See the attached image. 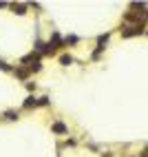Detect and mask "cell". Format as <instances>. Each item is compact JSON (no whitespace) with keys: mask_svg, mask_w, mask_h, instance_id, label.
I'll list each match as a JSON object with an SVG mask.
<instances>
[{"mask_svg":"<svg viewBox=\"0 0 148 157\" xmlns=\"http://www.w3.org/2000/svg\"><path fill=\"white\" fill-rule=\"evenodd\" d=\"M144 31V25L139 27V25H135V27H128V31H124V36L128 38V36H137V33H142Z\"/></svg>","mask_w":148,"mask_h":157,"instance_id":"6da1fadb","label":"cell"},{"mask_svg":"<svg viewBox=\"0 0 148 157\" xmlns=\"http://www.w3.org/2000/svg\"><path fill=\"white\" fill-rule=\"evenodd\" d=\"M31 106H38V100H36V98H27V102H25V109H31Z\"/></svg>","mask_w":148,"mask_h":157,"instance_id":"7a4b0ae2","label":"cell"},{"mask_svg":"<svg viewBox=\"0 0 148 157\" xmlns=\"http://www.w3.org/2000/svg\"><path fill=\"white\" fill-rule=\"evenodd\" d=\"M11 9H13V11H16V13H20V16H22L27 7H25V5H11Z\"/></svg>","mask_w":148,"mask_h":157,"instance_id":"3957f363","label":"cell"},{"mask_svg":"<svg viewBox=\"0 0 148 157\" xmlns=\"http://www.w3.org/2000/svg\"><path fill=\"white\" fill-rule=\"evenodd\" d=\"M60 62H62L64 67H69V64H73V58H71V56H62V58H60Z\"/></svg>","mask_w":148,"mask_h":157,"instance_id":"277c9868","label":"cell"},{"mask_svg":"<svg viewBox=\"0 0 148 157\" xmlns=\"http://www.w3.org/2000/svg\"><path fill=\"white\" fill-rule=\"evenodd\" d=\"M53 131H55V133H66V126L58 122V124H53Z\"/></svg>","mask_w":148,"mask_h":157,"instance_id":"5b68a950","label":"cell"},{"mask_svg":"<svg viewBox=\"0 0 148 157\" xmlns=\"http://www.w3.org/2000/svg\"><path fill=\"white\" fill-rule=\"evenodd\" d=\"M75 42H78V38H75V36H69V38L64 40V44H75Z\"/></svg>","mask_w":148,"mask_h":157,"instance_id":"8992f818","label":"cell"},{"mask_svg":"<svg viewBox=\"0 0 148 157\" xmlns=\"http://www.w3.org/2000/svg\"><path fill=\"white\" fill-rule=\"evenodd\" d=\"M7 120H18V113H13V111H7Z\"/></svg>","mask_w":148,"mask_h":157,"instance_id":"52a82bcc","label":"cell"},{"mask_svg":"<svg viewBox=\"0 0 148 157\" xmlns=\"http://www.w3.org/2000/svg\"><path fill=\"white\" fill-rule=\"evenodd\" d=\"M0 69H2V71H9V64H7V62H0Z\"/></svg>","mask_w":148,"mask_h":157,"instance_id":"ba28073f","label":"cell"}]
</instances>
